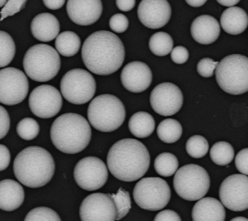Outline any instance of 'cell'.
I'll return each instance as SVG.
<instances>
[{
    "label": "cell",
    "mask_w": 248,
    "mask_h": 221,
    "mask_svg": "<svg viewBox=\"0 0 248 221\" xmlns=\"http://www.w3.org/2000/svg\"><path fill=\"white\" fill-rule=\"evenodd\" d=\"M219 197L224 206L230 210L248 209V176L233 174L226 177L220 185Z\"/></svg>",
    "instance_id": "obj_13"
},
{
    "label": "cell",
    "mask_w": 248,
    "mask_h": 221,
    "mask_svg": "<svg viewBox=\"0 0 248 221\" xmlns=\"http://www.w3.org/2000/svg\"><path fill=\"white\" fill-rule=\"evenodd\" d=\"M80 38L72 31H64L55 39V47L58 53L64 57H71L80 49Z\"/></svg>",
    "instance_id": "obj_26"
},
{
    "label": "cell",
    "mask_w": 248,
    "mask_h": 221,
    "mask_svg": "<svg viewBox=\"0 0 248 221\" xmlns=\"http://www.w3.org/2000/svg\"><path fill=\"white\" fill-rule=\"evenodd\" d=\"M50 137L53 145L61 152L76 154L83 151L91 140L89 122L76 113L62 114L52 123Z\"/></svg>",
    "instance_id": "obj_4"
},
{
    "label": "cell",
    "mask_w": 248,
    "mask_h": 221,
    "mask_svg": "<svg viewBox=\"0 0 248 221\" xmlns=\"http://www.w3.org/2000/svg\"><path fill=\"white\" fill-rule=\"evenodd\" d=\"M101 0H68L66 10L76 24L87 26L95 23L102 13Z\"/></svg>",
    "instance_id": "obj_19"
},
{
    "label": "cell",
    "mask_w": 248,
    "mask_h": 221,
    "mask_svg": "<svg viewBox=\"0 0 248 221\" xmlns=\"http://www.w3.org/2000/svg\"><path fill=\"white\" fill-rule=\"evenodd\" d=\"M60 91L68 102L84 104L91 100L96 91V82L86 70L75 68L69 70L62 77Z\"/></svg>",
    "instance_id": "obj_10"
},
{
    "label": "cell",
    "mask_w": 248,
    "mask_h": 221,
    "mask_svg": "<svg viewBox=\"0 0 248 221\" xmlns=\"http://www.w3.org/2000/svg\"><path fill=\"white\" fill-rule=\"evenodd\" d=\"M188 58L189 52L183 46H176L171 51V59L176 64H184Z\"/></svg>",
    "instance_id": "obj_40"
},
{
    "label": "cell",
    "mask_w": 248,
    "mask_h": 221,
    "mask_svg": "<svg viewBox=\"0 0 248 221\" xmlns=\"http://www.w3.org/2000/svg\"><path fill=\"white\" fill-rule=\"evenodd\" d=\"M137 14L144 26L158 29L168 23L171 17V7L167 0H142Z\"/></svg>",
    "instance_id": "obj_17"
},
{
    "label": "cell",
    "mask_w": 248,
    "mask_h": 221,
    "mask_svg": "<svg viewBox=\"0 0 248 221\" xmlns=\"http://www.w3.org/2000/svg\"><path fill=\"white\" fill-rule=\"evenodd\" d=\"M154 221H181V218L173 210H162L155 216Z\"/></svg>",
    "instance_id": "obj_42"
},
{
    "label": "cell",
    "mask_w": 248,
    "mask_h": 221,
    "mask_svg": "<svg viewBox=\"0 0 248 221\" xmlns=\"http://www.w3.org/2000/svg\"><path fill=\"white\" fill-rule=\"evenodd\" d=\"M10 128V118L7 110L1 106L0 107V138H4Z\"/></svg>",
    "instance_id": "obj_41"
},
{
    "label": "cell",
    "mask_w": 248,
    "mask_h": 221,
    "mask_svg": "<svg viewBox=\"0 0 248 221\" xmlns=\"http://www.w3.org/2000/svg\"><path fill=\"white\" fill-rule=\"evenodd\" d=\"M191 35L193 39L203 45L215 42L220 34V25L210 15H200L191 24Z\"/></svg>",
    "instance_id": "obj_20"
},
{
    "label": "cell",
    "mask_w": 248,
    "mask_h": 221,
    "mask_svg": "<svg viewBox=\"0 0 248 221\" xmlns=\"http://www.w3.org/2000/svg\"><path fill=\"white\" fill-rule=\"evenodd\" d=\"M27 0H8L7 3L1 10V20H4L8 16H12L15 13L22 10L26 4Z\"/></svg>",
    "instance_id": "obj_37"
},
{
    "label": "cell",
    "mask_w": 248,
    "mask_h": 221,
    "mask_svg": "<svg viewBox=\"0 0 248 221\" xmlns=\"http://www.w3.org/2000/svg\"><path fill=\"white\" fill-rule=\"evenodd\" d=\"M209 150L208 141L205 137L201 135L191 136L186 142V151L193 158H201L204 157Z\"/></svg>",
    "instance_id": "obj_32"
},
{
    "label": "cell",
    "mask_w": 248,
    "mask_h": 221,
    "mask_svg": "<svg viewBox=\"0 0 248 221\" xmlns=\"http://www.w3.org/2000/svg\"><path fill=\"white\" fill-rule=\"evenodd\" d=\"M28 89V79L23 71L13 67L0 71V101L2 104L12 106L22 102Z\"/></svg>",
    "instance_id": "obj_12"
},
{
    "label": "cell",
    "mask_w": 248,
    "mask_h": 221,
    "mask_svg": "<svg viewBox=\"0 0 248 221\" xmlns=\"http://www.w3.org/2000/svg\"><path fill=\"white\" fill-rule=\"evenodd\" d=\"M24 221H61V219L53 209L41 206L30 210Z\"/></svg>",
    "instance_id": "obj_35"
},
{
    "label": "cell",
    "mask_w": 248,
    "mask_h": 221,
    "mask_svg": "<svg viewBox=\"0 0 248 221\" xmlns=\"http://www.w3.org/2000/svg\"><path fill=\"white\" fill-rule=\"evenodd\" d=\"M120 79L124 88L133 93H140L150 86L152 72L145 63L133 61L122 69Z\"/></svg>",
    "instance_id": "obj_18"
},
{
    "label": "cell",
    "mask_w": 248,
    "mask_h": 221,
    "mask_svg": "<svg viewBox=\"0 0 248 221\" xmlns=\"http://www.w3.org/2000/svg\"><path fill=\"white\" fill-rule=\"evenodd\" d=\"M116 6L121 11H130L135 6V0H116Z\"/></svg>",
    "instance_id": "obj_44"
},
{
    "label": "cell",
    "mask_w": 248,
    "mask_h": 221,
    "mask_svg": "<svg viewBox=\"0 0 248 221\" xmlns=\"http://www.w3.org/2000/svg\"><path fill=\"white\" fill-rule=\"evenodd\" d=\"M150 104L154 111L162 116L174 115L182 107V92L173 83L164 82L158 84L151 91Z\"/></svg>",
    "instance_id": "obj_16"
},
{
    "label": "cell",
    "mask_w": 248,
    "mask_h": 221,
    "mask_svg": "<svg viewBox=\"0 0 248 221\" xmlns=\"http://www.w3.org/2000/svg\"><path fill=\"white\" fill-rule=\"evenodd\" d=\"M79 216L81 221H115L117 210L110 194L92 193L82 201Z\"/></svg>",
    "instance_id": "obj_15"
},
{
    "label": "cell",
    "mask_w": 248,
    "mask_h": 221,
    "mask_svg": "<svg viewBox=\"0 0 248 221\" xmlns=\"http://www.w3.org/2000/svg\"><path fill=\"white\" fill-rule=\"evenodd\" d=\"M211 160L220 166L228 165L234 158V149L226 141H219L214 143L210 149Z\"/></svg>",
    "instance_id": "obj_29"
},
{
    "label": "cell",
    "mask_w": 248,
    "mask_h": 221,
    "mask_svg": "<svg viewBox=\"0 0 248 221\" xmlns=\"http://www.w3.org/2000/svg\"><path fill=\"white\" fill-rule=\"evenodd\" d=\"M13 171L21 184L30 188H38L52 179L55 163L49 151L39 146H29L15 157Z\"/></svg>",
    "instance_id": "obj_3"
},
{
    "label": "cell",
    "mask_w": 248,
    "mask_h": 221,
    "mask_svg": "<svg viewBox=\"0 0 248 221\" xmlns=\"http://www.w3.org/2000/svg\"><path fill=\"white\" fill-rule=\"evenodd\" d=\"M31 33L39 41L49 42L56 39L60 30L58 19L50 13L36 15L31 21Z\"/></svg>",
    "instance_id": "obj_22"
},
{
    "label": "cell",
    "mask_w": 248,
    "mask_h": 221,
    "mask_svg": "<svg viewBox=\"0 0 248 221\" xmlns=\"http://www.w3.org/2000/svg\"><path fill=\"white\" fill-rule=\"evenodd\" d=\"M10 152L5 145L0 146V170H5L10 163Z\"/></svg>",
    "instance_id": "obj_43"
},
{
    "label": "cell",
    "mask_w": 248,
    "mask_h": 221,
    "mask_svg": "<svg viewBox=\"0 0 248 221\" xmlns=\"http://www.w3.org/2000/svg\"><path fill=\"white\" fill-rule=\"evenodd\" d=\"M125 107L122 101L111 94H101L89 103L87 117L92 127L101 132L118 129L125 119Z\"/></svg>",
    "instance_id": "obj_5"
},
{
    "label": "cell",
    "mask_w": 248,
    "mask_h": 221,
    "mask_svg": "<svg viewBox=\"0 0 248 221\" xmlns=\"http://www.w3.org/2000/svg\"><path fill=\"white\" fill-rule=\"evenodd\" d=\"M218 63L211 58H202L197 64V72L202 77H211L218 66Z\"/></svg>",
    "instance_id": "obj_36"
},
{
    "label": "cell",
    "mask_w": 248,
    "mask_h": 221,
    "mask_svg": "<svg viewBox=\"0 0 248 221\" xmlns=\"http://www.w3.org/2000/svg\"><path fill=\"white\" fill-rule=\"evenodd\" d=\"M60 64L58 51L46 44L31 46L23 58L26 75L38 82L52 80L60 70Z\"/></svg>",
    "instance_id": "obj_6"
},
{
    "label": "cell",
    "mask_w": 248,
    "mask_h": 221,
    "mask_svg": "<svg viewBox=\"0 0 248 221\" xmlns=\"http://www.w3.org/2000/svg\"><path fill=\"white\" fill-rule=\"evenodd\" d=\"M150 165V155L142 142L132 138L117 141L107 154V167L111 174L125 182L140 179Z\"/></svg>",
    "instance_id": "obj_2"
},
{
    "label": "cell",
    "mask_w": 248,
    "mask_h": 221,
    "mask_svg": "<svg viewBox=\"0 0 248 221\" xmlns=\"http://www.w3.org/2000/svg\"><path fill=\"white\" fill-rule=\"evenodd\" d=\"M109 26L112 31L116 33H122L124 31H126L129 26L128 18L125 15L117 13L114 14L113 16L109 20Z\"/></svg>",
    "instance_id": "obj_38"
},
{
    "label": "cell",
    "mask_w": 248,
    "mask_h": 221,
    "mask_svg": "<svg viewBox=\"0 0 248 221\" xmlns=\"http://www.w3.org/2000/svg\"><path fill=\"white\" fill-rule=\"evenodd\" d=\"M24 196V189L20 183L12 179H3L0 182V208L3 211L19 208Z\"/></svg>",
    "instance_id": "obj_23"
},
{
    "label": "cell",
    "mask_w": 248,
    "mask_h": 221,
    "mask_svg": "<svg viewBox=\"0 0 248 221\" xmlns=\"http://www.w3.org/2000/svg\"><path fill=\"white\" fill-rule=\"evenodd\" d=\"M81 53L84 65L97 75L116 72L125 58V50L120 38L106 30L90 34L82 45Z\"/></svg>",
    "instance_id": "obj_1"
},
{
    "label": "cell",
    "mask_w": 248,
    "mask_h": 221,
    "mask_svg": "<svg viewBox=\"0 0 248 221\" xmlns=\"http://www.w3.org/2000/svg\"><path fill=\"white\" fill-rule=\"evenodd\" d=\"M217 2L219 4L223 5V6H227V7H233L234 5H236L237 3H239L240 0H216Z\"/></svg>",
    "instance_id": "obj_46"
},
{
    "label": "cell",
    "mask_w": 248,
    "mask_h": 221,
    "mask_svg": "<svg viewBox=\"0 0 248 221\" xmlns=\"http://www.w3.org/2000/svg\"><path fill=\"white\" fill-rule=\"evenodd\" d=\"M43 3L48 9L57 10L64 5L65 0H43Z\"/></svg>",
    "instance_id": "obj_45"
},
{
    "label": "cell",
    "mask_w": 248,
    "mask_h": 221,
    "mask_svg": "<svg viewBox=\"0 0 248 221\" xmlns=\"http://www.w3.org/2000/svg\"><path fill=\"white\" fill-rule=\"evenodd\" d=\"M105 163L97 157H84L74 168V179L84 190L94 191L100 189L108 179V170Z\"/></svg>",
    "instance_id": "obj_11"
},
{
    "label": "cell",
    "mask_w": 248,
    "mask_h": 221,
    "mask_svg": "<svg viewBox=\"0 0 248 221\" xmlns=\"http://www.w3.org/2000/svg\"><path fill=\"white\" fill-rule=\"evenodd\" d=\"M157 135L164 143H174L182 135V126L175 119H164L158 125Z\"/></svg>",
    "instance_id": "obj_27"
},
{
    "label": "cell",
    "mask_w": 248,
    "mask_h": 221,
    "mask_svg": "<svg viewBox=\"0 0 248 221\" xmlns=\"http://www.w3.org/2000/svg\"><path fill=\"white\" fill-rule=\"evenodd\" d=\"M128 128L135 137L145 138L153 133L155 129V121L152 115L147 112H136L129 119Z\"/></svg>",
    "instance_id": "obj_25"
},
{
    "label": "cell",
    "mask_w": 248,
    "mask_h": 221,
    "mask_svg": "<svg viewBox=\"0 0 248 221\" xmlns=\"http://www.w3.org/2000/svg\"><path fill=\"white\" fill-rule=\"evenodd\" d=\"M220 24L226 33L231 35L241 34L248 26V15L240 7L225 9L220 17Z\"/></svg>",
    "instance_id": "obj_24"
},
{
    "label": "cell",
    "mask_w": 248,
    "mask_h": 221,
    "mask_svg": "<svg viewBox=\"0 0 248 221\" xmlns=\"http://www.w3.org/2000/svg\"><path fill=\"white\" fill-rule=\"evenodd\" d=\"M111 198L113 199L116 210H117V217L116 220H120L125 217L131 209V199L129 193L123 188H119L116 193L110 194Z\"/></svg>",
    "instance_id": "obj_33"
},
{
    "label": "cell",
    "mask_w": 248,
    "mask_h": 221,
    "mask_svg": "<svg viewBox=\"0 0 248 221\" xmlns=\"http://www.w3.org/2000/svg\"><path fill=\"white\" fill-rule=\"evenodd\" d=\"M230 221H248V219L245 217H235L233 219H231Z\"/></svg>",
    "instance_id": "obj_48"
},
{
    "label": "cell",
    "mask_w": 248,
    "mask_h": 221,
    "mask_svg": "<svg viewBox=\"0 0 248 221\" xmlns=\"http://www.w3.org/2000/svg\"><path fill=\"white\" fill-rule=\"evenodd\" d=\"M185 1L192 7H201L206 3L207 0H185Z\"/></svg>",
    "instance_id": "obj_47"
},
{
    "label": "cell",
    "mask_w": 248,
    "mask_h": 221,
    "mask_svg": "<svg viewBox=\"0 0 248 221\" xmlns=\"http://www.w3.org/2000/svg\"><path fill=\"white\" fill-rule=\"evenodd\" d=\"M171 191L168 183L159 177H146L139 180L133 189V198L139 207L157 211L168 204Z\"/></svg>",
    "instance_id": "obj_9"
},
{
    "label": "cell",
    "mask_w": 248,
    "mask_h": 221,
    "mask_svg": "<svg viewBox=\"0 0 248 221\" xmlns=\"http://www.w3.org/2000/svg\"><path fill=\"white\" fill-rule=\"evenodd\" d=\"M235 166L241 174L248 175V148L240 150L235 157Z\"/></svg>",
    "instance_id": "obj_39"
},
{
    "label": "cell",
    "mask_w": 248,
    "mask_h": 221,
    "mask_svg": "<svg viewBox=\"0 0 248 221\" xmlns=\"http://www.w3.org/2000/svg\"><path fill=\"white\" fill-rule=\"evenodd\" d=\"M179 162L176 156L172 153L163 152L159 154L154 160V169L159 175L170 177L174 175L178 170Z\"/></svg>",
    "instance_id": "obj_28"
},
{
    "label": "cell",
    "mask_w": 248,
    "mask_h": 221,
    "mask_svg": "<svg viewBox=\"0 0 248 221\" xmlns=\"http://www.w3.org/2000/svg\"><path fill=\"white\" fill-rule=\"evenodd\" d=\"M15 55V43L12 37L5 32H0V66L5 68Z\"/></svg>",
    "instance_id": "obj_31"
},
{
    "label": "cell",
    "mask_w": 248,
    "mask_h": 221,
    "mask_svg": "<svg viewBox=\"0 0 248 221\" xmlns=\"http://www.w3.org/2000/svg\"><path fill=\"white\" fill-rule=\"evenodd\" d=\"M149 48L154 55H168L173 49V39L166 32H156L149 39Z\"/></svg>",
    "instance_id": "obj_30"
},
{
    "label": "cell",
    "mask_w": 248,
    "mask_h": 221,
    "mask_svg": "<svg viewBox=\"0 0 248 221\" xmlns=\"http://www.w3.org/2000/svg\"><path fill=\"white\" fill-rule=\"evenodd\" d=\"M29 108L39 118L54 117L62 107V94L52 85L37 86L30 93Z\"/></svg>",
    "instance_id": "obj_14"
},
{
    "label": "cell",
    "mask_w": 248,
    "mask_h": 221,
    "mask_svg": "<svg viewBox=\"0 0 248 221\" xmlns=\"http://www.w3.org/2000/svg\"><path fill=\"white\" fill-rule=\"evenodd\" d=\"M216 81L226 93L239 95L248 91V57L231 54L224 57L215 70Z\"/></svg>",
    "instance_id": "obj_7"
},
{
    "label": "cell",
    "mask_w": 248,
    "mask_h": 221,
    "mask_svg": "<svg viewBox=\"0 0 248 221\" xmlns=\"http://www.w3.org/2000/svg\"><path fill=\"white\" fill-rule=\"evenodd\" d=\"M8 0H0V6L1 7H4V5L7 3Z\"/></svg>",
    "instance_id": "obj_49"
},
{
    "label": "cell",
    "mask_w": 248,
    "mask_h": 221,
    "mask_svg": "<svg viewBox=\"0 0 248 221\" xmlns=\"http://www.w3.org/2000/svg\"><path fill=\"white\" fill-rule=\"evenodd\" d=\"M225 206L213 197L199 199L192 209L193 221H224L226 218Z\"/></svg>",
    "instance_id": "obj_21"
},
{
    "label": "cell",
    "mask_w": 248,
    "mask_h": 221,
    "mask_svg": "<svg viewBox=\"0 0 248 221\" xmlns=\"http://www.w3.org/2000/svg\"><path fill=\"white\" fill-rule=\"evenodd\" d=\"M175 192L184 200L195 201L203 198L209 190L210 177L207 171L197 164L180 167L173 178Z\"/></svg>",
    "instance_id": "obj_8"
},
{
    "label": "cell",
    "mask_w": 248,
    "mask_h": 221,
    "mask_svg": "<svg viewBox=\"0 0 248 221\" xmlns=\"http://www.w3.org/2000/svg\"><path fill=\"white\" fill-rule=\"evenodd\" d=\"M17 134L24 140H32L39 134V124L33 118H23L16 127Z\"/></svg>",
    "instance_id": "obj_34"
}]
</instances>
